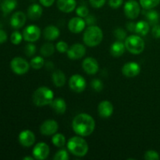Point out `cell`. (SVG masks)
Instances as JSON below:
<instances>
[{
  "label": "cell",
  "instance_id": "obj_13",
  "mask_svg": "<svg viewBox=\"0 0 160 160\" xmlns=\"http://www.w3.org/2000/svg\"><path fill=\"white\" fill-rule=\"evenodd\" d=\"M18 141L23 147L29 148L35 143V134L30 130H23L19 134Z\"/></svg>",
  "mask_w": 160,
  "mask_h": 160
},
{
  "label": "cell",
  "instance_id": "obj_43",
  "mask_svg": "<svg viewBox=\"0 0 160 160\" xmlns=\"http://www.w3.org/2000/svg\"><path fill=\"white\" fill-rule=\"evenodd\" d=\"M152 34L155 38H160V25L156 24L152 27Z\"/></svg>",
  "mask_w": 160,
  "mask_h": 160
},
{
  "label": "cell",
  "instance_id": "obj_9",
  "mask_svg": "<svg viewBox=\"0 0 160 160\" xmlns=\"http://www.w3.org/2000/svg\"><path fill=\"white\" fill-rule=\"evenodd\" d=\"M42 31L40 28L37 25L31 24L23 29V37L26 42H35L40 38Z\"/></svg>",
  "mask_w": 160,
  "mask_h": 160
},
{
  "label": "cell",
  "instance_id": "obj_40",
  "mask_svg": "<svg viewBox=\"0 0 160 160\" xmlns=\"http://www.w3.org/2000/svg\"><path fill=\"white\" fill-rule=\"evenodd\" d=\"M91 6L95 9L102 8L106 2V0H89Z\"/></svg>",
  "mask_w": 160,
  "mask_h": 160
},
{
  "label": "cell",
  "instance_id": "obj_1",
  "mask_svg": "<svg viewBox=\"0 0 160 160\" xmlns=\"http://www.w3.org/2000/svg\"><path fill=\"white\" fill-rule=\"evenodd\" d=\"M72 129L77 135L81 137H88L95 129V119L89 114L82 112L73 119Z\"/></svg>",
  "mask_w": 160,
  "mask_h": 160
},
{
  "label": "cell",
  "instance_id": "obj_47",
  "mask_svg": "<svg viewBox=\"0 0 160 160\" xmlns=\"http://www.w3.org/2000/svg\"><path fill=\"white\" fill-rule=\"evenodd\" d=\"M45 67H46V68L48 69H49V70H52V69H53V67H54V64L52 63V62H47L46 63H45Z\"/></svg>",
  "mask_w": 160,
  "mask_h": 160
},
{
  "label": "cell",
  "instance_id": "obj_49",
  "mask_svg": "<svg viewBox=\"0 0 160 160\" xmlns=\"http://www.w3.org/2000/svg\"><path fill=\"white\" fill-rule=\"evenodd\" d=\"M2 28V24L1 22H0V28Z\"/></svg>",
  "mask_w": 160,
  "mask_h": 160
},
{
  "label": "cell",
  "instance_id": "obj_48",
  "mask_svg": "<svg viewBox=\"0 0 160 160\" xmlns=\"http://www.w3.org/2000/svg\"><path fill=\"white\" fill-rule=\"evenodd\" d=\"M23 160H34L35 159L34 157H31V156H25L23 158Z\"/></svg>",
  "mask_w": 160,
  "mask_h": 160
},
{
  "label": "cell",
  "instance_id": "obj_32",
  "mask_svg": "<svg viewBox=\"0 0 160 160\" xmlns=\"http://www.w3.org/2000/svg\"><path fill=\"white\" fill-rule=\"evenodd\" d=\"M69 151L65 148H61L59 151L56 152V154L53 156V159L54 160H68L70 159V156H69Z\"/></svg>",
  "mask_w": 160,
  "mask_h": 160
},
{
  "label": "cell",
  "instance_id": "obj_14",
  "mask_svg": "<svg viewBox=\"0 0 160 160\" xmlns=\"http://www.w3.org/2000/svg\"><path fill=\"white\" fill-rule=\"evenodd\" d=\"M82 68L87 74L95 75L99 70V63L93 57H87L83 60Z\"/></svg>",
  "mask_w": 160,
  "mask_h": 160
},
{
  "label": "cell",
  "instance_id": "obj_24",
  "mask_svg": "<svg viewBox=\"0 0 160 160\" xmlns=\"http://www.w3.org/2000/svg\"><path fill=\"white\" fill-rule=\"evenodd\" d=\"M52 80L53 84L57 88L63 87L67 82L65 73L60 70H57L53 72L52 74Z\"/></svg>",
  "mask_w": 160,
  "mask_h": 160
},
{
  "label": "cell",
  "instance_id": "obj_30",
  "mask_svg": "<svg viewBox=\"0 0 160 160\" xmlns=\"http://www.w3.org/2000/svg\"><path fill=\"white\" fill-rule=\"evenodd\" d=\"M45 59H43L42 56H34V58H32L30 62V65L31 67H32L34 70H40L42 67L45 66Z\"/></svg>",
  "mask_w": 160,
  "mask_h": 160
},
{
  "label": "cell",
  "instance_id": "obj_19",
  "mask_svg": "<svg viewBox=\"0 0 160 160\" xmlns=\"http://www.w3.org/2000/svg\"><path fill=\"white\" fill-rule=\"evenodd\" d=\"M57 8L62 12L70 13L76 9V0H57Z\"/></svg>",
  "mask_w": 160,
  "mask_h": 160
},
{
  "label": "cell",
  "instance_id": "obj_45",
  "mask_svg": "<svg viewBox=\"0 0 160 160\" xmlns=\"http://www.w3.org/2000/svg\"><path fill=\"white\" fill-rule=\"evenodd\" d=\"M8 38L7 34L5 31H3L2 28H0V44L5 43Z\"/></svg>",
  "mask_w": 160,
  "mask_h": 160
},
{
  "label": "cell",
  "instance_id": "obj_18",
  "mask_svg": "<svg viewBox=\"0 0 160 160\" xmlns=\"http://www.w3.org/2000/svg\"><path fill=\"white\" fill-rule=\"evenodd\" d=\"M27 17L24 12L21 11H17L11 17L10 25L14 29H20L24 26Z\"/></svg>",
  "mask_w": 160,
  "mask_h": 160
},
{
  "label": "cell",
  "instance_id": "obj_16",
  "mask_svg": "<svg viewBox=\"0 0 160 160\" xmlns=\"http://www.w3.org/2000/svg\"><path fill=\"white\" fill-rule=\"evenodd\" d=\"M86 23L84 18L80 17H74L68 22V29L73 34H80L85 29Z\"/></svg>",
  "mask_w": 160,
  "mask_h": 160
},
{
  "label": "cell",
  "instance_id": "obj_44",
  "mask_svg": "<svg viewBox=\"0 0 160 160\" xmlns=\"http://www.w3.org/2000/svg\"><path fill=\"white\" fill-rule=\"evenodd\" d=\"M56 0H39V2L44 7H51L55 3Z\"/></svg>",
  "mask_w": 160,
  "mask_h": 160
},
{
  "label": "cell",
  "instance_id": "obj_6",
  "mask_svg": "<svg viewBox=\"0 0 160 160\" xmlns=\"http://www.w3.org/2000/svg\"><path fill=\"white\" fill-rule=\"evenodd\" d=\"M31 65L22 57H15L11 60L10 68L15 74L23 75L29 70Z\"/></svg>",
  "mask_w": 160,
  "mask_h": 160
},
{
  "label": "cell",
  "instance_id": "obj_36",
  "mask_svg": "<svg viewBox=\"0 0 160 160\" xmlns=\"http://www.w3.org/2000/svg\"><path fill=\"white\" fill-rule=\"evenodd\" d=\"M24 52L28 57H31V56H34L36 53L35 45L33 44V42H28V44H27L24 48Z\"/></svg>",
  "mask_w": 160,
  "mask_h": 160
},
{
  "label": "cell",
  "instance_id": "obj_17",
  "mask_svg": "<svg viewBox=\"0 0 160 160\" xmlns=\"http://www.w3.org/2000/svg\"><path fill=\"white\" fill-rule=\"evenodd\" d=\"M113 105L108 100H103L98 106V113L102 118L108 119L113 113Z\"/></svg>",
  "mask_w": 160,
  "mask_h": 160
},
{
  "label": "cell",
  "instance_id": "obj_20",
  "mask_svg": "<svg viewBox=\"0 0 160 160\" xmlns=\"http://www.w3.org/2000/svg\"><path fill=\"white\" fill-rule=\"evenodd\" d=\"M60 35V31L59 28L54 25H48L45 27L43 31V36L47 41H55Z\"/></svg>",
  "mask_w": 160,
  "mask_h": 160
},
{
  "label": "cell",
  "instance_id": "obj_34",
  "mask_svg": "<svg viewBox=\"0 0 160 160\" xmlns=\"http://www.w3.org/2000/svg\"><path fill=\"white\" fill-rule=\"evenodd\" d=\"M113 34L114 37L117 38V40L121 41V42L125 41V39L128 37V36H127V31L122 28H116L113 31Z\"/></svg>",
  "mask_w": 160,
  "mask_h": 160
},
{
  "label": "cell",
  "instance_id": "obj_15",
  "mask_svg": "<svg viewBox=\"0 0 160 160\" xmlns=\"http://www.w3.org/2000/svg\"><path fill=\"white\" fill-rule=\"evenodd\" d=\"M122 73L127 78H135L141 73V66L136 62H128L122 67Z\"/></svg>",
  "mask_w": 160,
  "mask_h": 160
},
{
  "label": "cell",
  "instance_id": "obj_7",
  "mask_svg": "<svg viewBox=\"0 0 160 160\" xmlns=\"http://www.w3.org/2000/svg\"><path fill=\"white\" fill-rule=\"evenodd\" d=\"M141 5L135 0H128L123 6V12L130 20H135L141 12Z\"/></svg>",
  "mask_w": 160,
  "mask_h": 160
},
{
  "label": "cell",
  "instance_id": "obj_22",
  "mask_svg": "<svg viewBox=\"0 0 160 160\" xmlns=\"http://www.w3.org/2000/svg\"><path fill=\"white\" fill-rule=\"evenodd\" d=\"M50 106L56 113L59 114V115L65 113L67 109V103H66L65 100L62 98H54L50 104Z\"/></svg>",
  "mask_w": 160,
  "mask_h": 160
},
{
  "label": "cell",
  "instance_id": "obj_26",
  "mask_svg": "<svg viewBox=\"0 0 160 160\" xmlns=\"http://www.w3.org/2000/svg\"><path fill=\"white\" fill-rule=\"evenodd\" d=\"M150 30V24L145 20H139L136 23L135 32L140 36H145L148 34Z\"/></svg>",
  "mask_w": 160,
  "mask_h": 160
},
{
  "label": "cell",
  "instance_id": "obj_38",
  "mask_svg": "<svg viewBox=\"0 0 160 160\" xmlns=\"http://www.w3.org/2000/svg\"><path fill=\"white\" fill-rule=\"evenodd\" d=\"M56 49L59 52V53H67L69 49V45L64 41H59L56 43Z\"/></svg>",
  "mask_w": 160,
  "mask_h": 160
},
{
  "label": "cell",
  "instance_id": "obj_46",
  "mask_svg": "<svg viewBox=\"0 0 160 160\" xmlns=\"http://www.w3.org/2000/svg\"><path fill=\"white\" fill-rule=\"evenodd\" d=\"M135 26L136 23L135 22H128L126 24V28L128 29V31H131V32H135Z\"/></svg>",
  "mask_w": 160,
  "mask_h": 160
},
{
  "label": "cell",
  "instance_id": "obj_12",
  "mask_svg": "<svg viewBox=\"0 0 160 160\" xmlns=\"http://www.w3.org/2000/svg\"><path fill=\"white\" fill-rule=\"evenodd\" d=\"M59 124L55 120H46L41 124L40 132L44 136H52L57 133Z\"/></svg>",
  "mask_w": 160,
  "mask_h": 160
},
{
  "label": "cell",
  "instance_id": "obj_2",
  "mask_svg": "<svg viewBox=\"0 0 160 160\" xmlns=\"http://www.w3.org/2000/svg\"><path fill=\"white\" fill-rule=\"evenodd\" d=\"M67 148L70 154L77 157H84L89 150L88 144L84 137L73 136L67 142Z\"/></svg>",
  "mask_w": 160,
  "mask_h": 160
},
{
  "label": "cell",
  "instance_id": "obj_31",
  "mask_svg": "<svg viewBox=\"0 0 160 160\" xmlns=\"http://www.w3.org/2000/svg\"><path fill=\"white\" fill-rule=\"evenodd\" d=\"M139 3L143 9L148 10L159 6L160 0H139Z\"/></svg>",
  "mask_w": 160,
  "mask_h": 160
},
{
  "label": "cell",
  "instance_id": "obj_50",
  "mask_svg": "<svg viewBox=\"0 0 160 160\" xmlns=\"http://www.w3.org/2000/svg\"><path fill=\"white\" fill-rule=\"evenodd\" d=\"M0 2H1V0H0Z\"/></svg>",
  "mask_w": 160,
  "mask_h": 160
},
{
  "label": "cell",
  "instance_id": "obj_21",
  "mask_svg": "<svg viewBox=\"0 0 160 160\" xmlns=\"http://www.w3.org/2000/svg\"><path fill=\"white\" fill-rule=\"evenodd\" d=\"M43 13L42 5L33 3L28 9V17L31 20H37L41 18Z\"/></svg>",
  "mask_w": 160,
  "mask_h": 160
},
{
  "label": "cell",
  "instance_id": "obj_33",
  "mask_svg": "<svg viewBox=\"0 0 160 160\" xmlns=\"http://www.w3.org/2000/svg\"><path fill=\"white\" fill-rule=\"evenodd\" d=\"M23 34H21L20 31H15L11 34L10 41L11 42H12V44H13V45H20V44L21 43L22 41H23Z\"/></svg>",
  "mask_w": 160,
  "mask_h": 160
},
{
  "label": "cell",
  "instance_id": "obj_42",
  "mask_svg": "<svg viewBox=\"0 0 160 160\" xmlns=\"http://www.w3.org/2000/svg\"><path fill=\"white\" fill-rule=\"evenodd\" d=\"M123 4V0H109V6L112 9H118Z\"/></svg>",
  "mask_w": 160,
  "mask_h": 160
},
{
  "label": "cell",
  "instance_id": "obj_27",
  "mask_svg": "<svg viewBox=\"0 0 160 160\" xmlns=\"http://www.w3.org/2000/svg\"><path fill=\"white\" fill-rule=\"evenodd\" d=\"M56 50V47L51 42H46L43 44L40 48V52L44 57H49L52 56Z\"/></svg>",
  "mask_w": 160,
  "mask_h": 160
},
{
  "label": "cell",
  "instance_id": "obj_3",
  "mask_svg": "<svg viewBox=\"0 0 160 160\" xmlns=\"http://www.w3.org/2000/svg\"><path fill=\"white\" fill-rule=\"evenodd\" d=\"M103 32L96 25L88 26L84 30L83 42L88 47H96L102 42Z\"/></svg>",
  "mask_w": 160,
  "mask_h": 160
},
{
  "label": "cell",
  "instance_id": "obj_10",
  "mask_svg": "<svg viewBox=\"0 0 160 160\" xmlns=\"http://www.w3.org/2000/svg\"><path fill=\"white\" fill-rule=\"evenodd\" d=\"M50 154V148L45 142H38L32 150L33 157L37 160H45Z\"/></svg>",
  "mask_w": 160,
  "mask_h": 160
},
{
  "label": "cell",
  "instance_id": "obj_39",
  "mask_svg": "<svg viewBox=\"0 0 160 160\" xmlns=\"http://www.w3.org/2000/svg\"><path fill=\"white\" fill-rule=\"evenodd\" d=\"M144 158L145 160H159L160 159L159 153L154 150H148L145 153Z\"/></svg>",
  "mask_w": 160,
  "mask_h": 160
},
{
  "label": "cell",
  "instance_id": "obj_35",
  "mask_svg": "<svg viewBox=\"0 0 160 160\" xmlns=\"http://www.w3.org/2000/svg\"><path fill=\"white\" fill-rule=\"evenodd\" d=\"M91 87L95 92H100L102 91L103 88H104V84L102 80L98 79V78H95L91 81Z\"/></svg>",
  "mask_w": 160,
  "mask_h": 160
},
{
  "label": "cell",
  "instance_id": "obj_5",
  "mask_svg": "<svg viewBox=\"0 0 160 160\" xmlns=\"http://www.w3.org/2000/svg\"><path fill=\"white\" fill-rule=\"evenodd\" d=\"M126 49L133 55H140L145 50V44L142 36L138 34H132L124 41Z\"/></svg>",
  "mask_w": 160,
  "mask_h": 160
},
{
  "label": "cell",
  "instance_id": "obj_25",
  "mask_svg": "<svg viewBox=\"0 0 160 160\" xmlns=\"http://www.w3.org/2000/svg\"><path fill=\"white\" fill-rule=\"evenodd\" d=\"M17 6V0H3L1 3V9L4 15L12 12Z\"/></svg>",
  "mask_w": 160,
  "mask_h": 160
},
{
  "label": "cell",
  "instance_id": "obj_8",
  "mask_svg": "<svg viewBox=\"0 0 160 160\" xmlns=\"http://www.w3.org/2000/svg\"><path fill=\"white\" fill-rule=\"evenodd\" d=\"M69 87L76 93H81L87 87L86 80L81 74H73L70 78L68 81Z\"/></svg>",
  "mask_w": 160,
  "mask_h": 160
},
{
  "label": "cell",
  "instance_id": "obj_37",
  "mask_svg": "<svg viewBox=\"0 0 160 160\" xmlns=\"http://www.w3.org/2000/svg\"><path fill=\"white\" fill-rule=\"evenodd\" d=\"M76 14L80 17L82 18H85L89 14V9L85 5H81L76 8Z\"/></svg>",
  "mask_w": 160,
  "mask_h": 160
},
{
  "label": "cell",
  "instance_id": "obj_23",
  "mask_svg": "<svg viewBox=\"0 0 160 160\" xmlns=\"http://www.w3.org/2000/svg\"><path fill=\"white\" fill-rule=\"evenodd\" d=\"M125 50H126L125 44L121 41L117 40L111 45L109 52H110V54L114 57H120L124 54Z\"/></svg>",
  "mask_w": 160,
  "mask_h": 160
},
{
  "label": "cell",
  "instance_id": "obj_29",
  "mask_svg": "<svg viewBox=\"0 0 160 160\" xmlns=\"http://www.w3.org/2000/svg\"><path fill=\"white\" fill-rule=\"evenodd\" d=\"M146 20L148 23L150 25H154L157 24L159 20V14L157 11L153 10V9H148V12H146Z\"/></svg>",
  "mask_w": 160,
  "mask_h": 160
},
{
  "label": "cell",
  "instance_id": "obj_4",
  "mask_svg": "<svg viewBox=\"0 0 160 160\" xmlns=\"http://www.w3.org/2000/svg\"><path fill=\"white\" fill-rule=\"evenodd\" d=\"M54 99V93L49 88L42 86L34 91L32 96V101L34 106L38 107L50 106Z\"/></svg>",
  "mask_w": 160,
  "mask_h": 160
},
{
  "label": "cell",
  "instance_id": "obj_28",
  "mask_svg": "<svg viewBox=\"0 0 160 160\" xmlns=\"http://www.w3.org/2000/svg\"><path fill=\"white\" fill-rule=\"evenodd\" d=\"M52 142L53 145L57 148H63L65 145H67V139L64 134H60V133H56L52 138Z\"/></svg>",
  "mask_w": 160,
  "mask_h": 160
},
{
  "label": "cell",
  "instance_id": "obj_11",
  "mask_svg": "<svg viewBox=\"0 0 160 160\" xmlns=\"http://www.w3.org/2000/svg\"><path fill=\"white\" fill-rule=\"evenodd\" d=\"M86 54V47L83 44L75 43L69 47L67 55L69 59L72 60H78L84 57Z\"/></svg>",
  "mask_w": 160,
  "mask_h": 160
},
{
  "label": "cell",
  "instance_id": "obj_41",
  "mask_svg": "<svg viewBox=\"0 0 160 160\" xmlns=\"http://www.w3.org/2000/svg\"><path fill=\"white\" fill-rule=\"evenodd\" d=\"M84 19V20H85L86 25H88V26H92V25H95V23H96V21H97L96 18H95V16L91 15L90 13H89L87 17Z\"/></svg>",
  "mask_w": 160,
  "mask_h": 160
}]
</instances>
